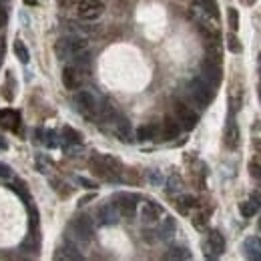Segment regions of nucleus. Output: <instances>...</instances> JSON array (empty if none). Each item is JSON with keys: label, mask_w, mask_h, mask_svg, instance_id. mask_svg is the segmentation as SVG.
<instances>
[{"label": "nucleus", "mask_w": 261, "mask_h": 261, "mask_svg": "<svg viewBox=\"0 0 261 261\" xmlns=\"http://www.w3.org/2000/svg\"><path fill=\"white\" fill-rule=\"evenodd\" d=\"M89 165L91 171L105 181H119L123 175V163L113 155H95Z\"/></svg>", "instance_id": "1"}, {"label": "nucleus", "mask_w": 261, "mask_h": 261, "mask_svg": "<svg viewBox=\"0 0 261 261\" xmlns=\"http://www.w3.org/2000/svg\"><path fill=\"white\" fill-rule=\"evenodd\" d=\"M55 53L61 61L79 59L83 55H89V42L83 36H63L55 44Z\"/></svg>", "instance_id": "2"}, {"label": "nucleus", "mask_w": 261, "mask_h": 261, "mask_svg": "<svg viewBox=\"0 0 261 261\" xmlns=\"http://www.w3.org/2000/svg\"><path fill=\"white\" fill-rule=\"evenodd\" d=\"M187 93H189V97L193 98L195 105H199V107H207V105L215 98V87L209 85L203 76H195V79L189 81V85H187Z\"/></svg>", "instance_id": "3"}, {"label": "nucleus", "mask_w": 261, "mask_h": 261, "mask_svg": "<svg viewBox=\"0 0 261 261\" xmlns=\"http://www.w3.org/2000/svg\"><path fill=\"white\" fill-rule=\"evenodd\" d=\"M100 98L93 93V91H79L74 93V105H76V111L87 117V119H95L98 115V109H100Z\"/></svg>", "instance_id": "4"}, {"label": "nucleus", "mask_w": 261, "mask_h": 261, "mask_svg": "<svg viewBox=\"0 0 261 261\" xmlns=\"http://www.w3.org/2000/svg\"><path fill=\"white\" fill-rule=\"evenodd\" d=\"M201 76L209 83V85H213L215 89L221 85V81H223V66H221V61H215V59H211V57H205V61L201 63Z\"/></svg>", "instance_id": "5"}, {"label": "nucleus", "mask_w": 261, "mask_h": 261, "mask_svg": "<svg viewBox=\"0 0 261 261\" xmlns=\"http://www.w3.org/2000/svg\"><path fill=\"white\" fill-rule=\"evenodd\" d=\"M203 249H205V255L209 259L221 257L223 251H225V237L221 235V231H217V229L209 231V235H207V239L203 243Z\"/></svg>", "instance_id": "6"}, {"label": "nucleus", "mask_w": 261, "mask_h": 261, "mask_svg": "<svg viewBox=\"0 0 261 261\" xmlns=\"http://www.w3.org/2000/svg\"><path fill=\"white\" fill-rule=\"evenodd\" d=\"M70 229H72L74 237H76L79 241H83V243H89V241L93 239V233H95V225H93V221H91L89 215H79V217H74L72 223H70Z\"/></svg>", "instance_id": "7"}, {"label": "nucleus", "mask_w": 261, "mask_h": 261, "mask_svg": "<svg viewBox=\"0 0 261 261\" xmlns=\"http://www.w3.org/2000/svg\"><path fill=\"white\" fill-rule=\"evenodd\" d=\"M105 12V4L100 0H79L76 14L81 20H97Z\"/></svg>", "instance_id": "8"}, {"label": "nucleus", "mask_w": 261, "mask_h": 261, "mask_svg": "<svg viewBox=\"0 0 261 261\" xmlns=\"http://www.w3.org/2000/svg\"><path fill=\"white\" fill-rule=\"evenodd\" d=\"M175 117L181 123V127L187 130L195 129V125L199 123V115H197L187 102H181V100L175 102Z\"/></svg>", "instance_id": "9"}, {"label": "nucleus", "mask_w": 261, "mask_h": 261, "mask_svg": "<svg viewBox=\"0 0 261 261\" xmlns=\"http://www.w3.org/2000/svg\"><path fill=\"white\" fill-rule=\"evenodd\" d=\"M137 201H139V197L133 193H117L115 195V205H117L119 213L127 219H133L137 215Z\"/></svg>", "instance_id": "10"}, {"label": "nucleus", "mask_w": 261, "mask_h": 261, "mask_svg": "<svg viewBox=\"0 0 261 261\" xmlns=\"http://www.w3.org/2000/svg\"><path fill=\"white\" fill-rule=\"evenodd\" d=\"M233 113H235V111L229 113L225 133H223V143H225V147H227L229 151H235V149L239 147V127H237V123H235Z\"/></svg>", "instance_id": "11"}, {"label": "nucleus", "mask_w": 261, "mask_h": 261, "mask_svg": "<svg viewBox=\"0 0 261 261\" xmlns=\"http://www.w3.org/2000/svg\"><path fill=\"white\" fill-rule=\"evenodd\" d=\"M163 207L159 203H155V201H145L141 205V217H143L145 223H157L163 217Z\"/></svg>", "instance_id": "12"}, {"label": "nucleus", "mask_w": 261, "mask_h": 261, "mask_svg": "<svg viewBox=\"0 0 261 261\" xmlns=\"http://www.w3.org/2000/svg\"><path fill=\"white\" fill-rule=\"evenodd\" d=\"M119 217H121V213H119V209H117L115 203H107V205L98 207L97 219L100 225H115L119 221Z\"/></svg>", "instance_id": "13"}, {"label": "nucleus", "mask_w": 261, "mask_h": 261, "mask_svg": "<svg viewBox=\"0 0 261 261\" xmlns=\"http://www.w3.org/2000/svg\"><path fill=\"white\" fill-rule=\"evenodd\" d=\"M83 83V76H81V70L79 66L68 65L63 68V85H65L68 91H76Z\"/></svg>", "instance_id": "14"}, {"label": "nucleus", "mask_w": 261, "mask_h": 261, "mask_svg": "<svg viewBox=\"0 0 261 261\" xmlns=\"http://www.w3.org/2000/svg\"><path fill=\"white\" fill-rule=\"evenodd\" d=\"M243 253L247 259L259 261L261 259V239L259 237H247L243 243Z\"/></svg>", "instance_id": "15"}, {"label": "nucleus", "mask_w": 261, "mask_h": 261, "mask_svg": "<svg viewBox=\"0 0 261 261\" xmlns=\"http://www.w3.org/2000/svg\"><path fill=\"white\" fill-rule=\"evenodd\" d=\"M181 129H183V127H181V123L177 121V117H165L161 135H163L165 141H171V139H177V137H179Z\"/></svg>", "instance_id": "16"}, {"label": "nucleus", "mask_w": 261, "mask_h": 261, "mask_svg": "<svg viewBox=\"0 0 261 261\" xmlns=\"http://www.w3.org/2000/svg\"><path fill=\"white\" fill-rule=\"evenodd\" d=\"M115 135H117L119 141H123V143H130V141H133V127H130V123L125 117H119V119L115 121Z\"/></svg>", "instance_id": "17"}, {"label": "nucleus", "mask_w": 261, "mask_h": 261, "mask_svg": "<svg viewBox=\"0 0 261 261\" xmlns=\"http://www.w3.org/2000/svg\"><path fill=\"white\" fill-rule=\"evenodd\" d=\"M38 247H40V237H38V227H29V235H27V239L20 243V249L22 251H29V253H34V251H38Z\"/></svg>", "instance_id": "18"}, {"label": "nucleus", "mask_w": 261, "mask_h": 261, "mask_svg": "<svg viewBox=\"0 0 261 261\" xmlns=\"http://www.w3.org/2000/svg\"><path fill=\"white\" fill-rule=\"evenodd\" d=\"M195 6L205 18H213V20L219 18V8H217L215 0H197Z\"/></svg>", "instance_id": "19"}, {"label": "nucleus", "mask_w": 261, "mask_h": 261, "mask_svg": "<svg viewBox=\"0 0 261 261\" xmlns=\"http://www.w3.org/2000/svg\"><path fill=\"white\" fill-rule=\"evenodd\" d=\"M20 123V117L16 111L12 109H2L0 111V127H6V129H16V125Z\"/></svg>", "instance_id": "20"}, {"label": "nucleus", "mask_w": 261, "mask_h": 261, "mask_svg": "<svg viewBox=\"0 0 261 261\" xmlns=\"http://www.w3.org/2000/svg\"><path fill=\"white\" fill-rule=\"evenodd\" d=\"M155 135H157V125H155V123L141 125V127L137 129V133H135L137 141H141V143H145V141H153V139H155Z\"/></svg>", "instance_id": "21"}, {"label": "nucleus", "mask_w": 261, "mask_h": 261, "mask_svg": "<svg viewBox=\"0 0 261 261\" xmlns=\"http://www.w3.org/2000/svg\"><path fill=\"white\" fill-rule=\"evenodd\" d=\"M55 259H66V261H81L83 259V255L76 251V247H72V245H65V247H61L57 253H55Z\"/></svg>", "instance_id": "22"}, {"label": "nucleus", "mask_w": 261, "mask_h": 261, "mask_svg": "<svg viewBox=\"0 0 261 261\" xmlns=\"http://www.w3.org/2000/svg\"><path fill=\"white\" fill-rule=\"evenodd\" d=\"M14 55H16V59L22 65H29L31 63V53H29V48H27V44L22 40H16L14 42Z\"/></svg>", "instance_id": "23"}, {"label": "nucleus", "mask_w": 261, "mask_h": 261, "mask_svg": "<svg viewBox=\"0 0 261 261\" xmlns=\"http://www.w3.org/2000/svg\"><path fill=\"white\" fill-rule=\"evenodd\" d=\"M167 259H191V253L187 247L183 245H173L169 251H167Z\"/></svg>", "instance_id": "24"}, {"label": "nucleus", "mask_w": 261, "mask_h": 261, "mask_svg": "<svg viewBox=\"0 0 261 261\" xmlns=\"http://www.w3.org/2000/svg\"><path fill=\"white\" fill-rule=\"evenodd\" d=\"M63 139L68 145H81L83 143V135L79 130H74L72 127H65L63 129Z\"/></svg>", "instance_id": "25"}, {"label": "nucleus", "mask_w": 261, "mask_h": 261, "mask_svg": "<svg viewBox=\"0 0 261 261\" xmlns=\"http://www.w3.org/2000/svg\"><path fill=\"white\" fill-rule=\"evenodd\" d=\"M195 205H197V199L191 195H181L177 199V207H179L181 213H189V209H193Z\"/></svg>", "instance_id": "26"}, {"label": "nucleus", "mask_w": 261, "mask_h": 261, "mask_svg": "<svg viewBox=\"0 0 261 261\" xmlns=\"http://www.w3.org/2000/svg\"><path fill=\"white\" fill-rule=\"evenodd\" d=\"M257 209H259V207H257V203H255V201H251V199H249V201L239 203V211H241V215H243V217H253V215L257 213Z\"/></svg>", "instance_id": "27"}, {"label": "nucleus", "mask_w": 261, "mask_h": 261, "mask_svg": "<svg viewBox=\"0 0 261 261\" xmlns=\"http://www.w3.org/2000/svg\"><path fill=\"white\" fill-rule=\"evenodd\" d=\"M173 231H175V221H173L171 217H167L163 221V225H161V229H159V235H161L163 239H167V237L173 235Z\"/></svg>", "instance_id": "28"}, {"label": "nucleus", "mask_w": 261, "mask_h": 261, "mask_svg": "<svg viewBox=\"0 0 261 261\" xmlns=\"http://www.w3.org/2000/svg\"><path fill=\"white\" fill-rule=\"evenodd\" d=\"M227 24L231 31L239 29V12L235 8H227Z\"/></svg>", "instance_id": "29"}, {"label": "nucleus", "mask_w": 261, "mask_h": 261, "mask_svg": "<svg viewBox=\"0 0 261 261\" xmlns=\"http://www.w3.org/2000/svg\"><path fill=\"white\" fill-rule=\"evenodd\" d=\"M227 48L233 53V55H237V53H241L243 50V46H241V42H239V38L235 36V34L231 33L227 34Z\"/></svg>", "instance_id": "30"}, {"label": "nucleus", "mask_w": 261, "mask_h": 261, "mask_svg": "<svg viewBox=\"0 0 261 261\" xmlns=\"http://www.w3.org/2000/svg\"><path fill=\"white\" fill-rule=\"evenodd\" d=\"M44 137H46V139H44V145H46V147L55 149V147H59V145H61L57 130H46V133H44Z\"/></svg>", "instance_id": "31"}, {"label": "nucleus", "mask_w": 261, "mask_h": 261, "mask_svg": "<svg viewBox=\"0 0 261 261\" xmlns=\"http://www.w3.org/2000/svg\"><path fill=\"white\" fill-rule=\"evenodd\" d=\"M0 179H4V181H14V171H12L10 165L0 163Z\"/></svg>", "instance_id": "32"}, {"label": "nucleus", "mask_w": 261, "mask_h": 261, "mask_svg": "<svg viewBox=\"0 0 261 261\" xmlns=\"http://www.w3.org/2000/svg\"><path fill=\"white\" fill-rule=\"evenodd\" d=\"M249 175L253 177V179H257V181H261V165L259 163H249Z\"/></svg>", "instance_id": "33"}, {"label": "nucleus", "mask_w": 261, "mask_h": 261, "mask_svg": "<svg viewBox=\"0 0 261 261\" xmlns=\"http://www.w3.org/2000/svg\"><path fill=\"white\" fill-rule=\"evenodd\" d=\"M8 22V10L4 6H0V29H4Z\"/></svg>", "instance_id": "34"}, {"label": "nucleus", "mask_w": 261, "mask_h": 261, "mask_svg": "<svg viewBox=\"0 0 261 261\" xmlns=\"http://www.w3.org/2000/svg\"><path fill=\"white\" fill-rule=\"evenodd\" d=\"M193 223H195V227H203V225H205V223H207V217H205V215H203V213H201V215H197L195 219H193Z\"/></svg>", "instance_id": "35"}, {"label": "nucleus", "mask_w": 261, "mask_h": 261, "mask_svg": "<svg viewBox=\"0 0 261 261\" xmlns=\"http://www.w3.org/2000/svg\"><path fill=\"white\" fill-rule=\"evenodd\" d=\"M76 181H79V183H81V185H85V187H87V189H95V187H97V185H95V183H93V181H89V179H85V177H79V179H76Z\"/></svg>", "instance_id": "36"}, {"label": "nucleus", "mask_w": 261, "mask_h": 261, "mask_svg": "<svg viewBox=\"0 0 261 261\" xmlns=\"http://www.w3.org/2000/svg\"><path fill=\"white\" fill-rule=\"evenodd\" d=\"M251 201H255V203H257V207H261V193H259V191L251 193Z\"/></svg>", "instance_id": "37"}, {"label": "nucleus", "mask_w": 261, "mask_h": 261, "mask_svg": "<svg viewBox=\"0 0 261 261\" xmlns=\"http://www.w3.org/2000/svg\"><path fill=\"white\" fill-rule=\"evenodd\" d=\"M253 149L257 155H261V139H253Z\"/></svg>", "instance_id": "38"}, {"label": "nucleus", "mask_w": 261, "mask_h": 261, "mask_svg": "<svg viewBox=\"0 0 261 261\" xmlns=\"http://www.w3.org/2000/svg\"><path fill=\"white\" fill-rule=\"evenodd\" d=\"M8 149V143H6V139L0 135V151H6Z\"/></svg>", "instance_id": "39"}, {"label": "nucleus", "mask_w": 261, "mask_h": 261, "mask_svg": "<svg viewBox=\"0 0 261 261\" xmlns=\"http://www.w3.org/2000/svg\"><path fill=\"white\" fill-rule=\"evenodd\" d=\"M4 48H6V42H4V36L0 34V57H4Z\"/></svg>", "instance_id": "40"}, {"label": "nucleus", "mask_w": 261, "mask_h": 261, "mask_svg": "<svg viewBox=\"0 0 261 261\" xmlns=\"http://www.w3.org/2000/svg\"><path fill=\"white\" fill-rule=\"evenodd\" d=\"M24 4H29V6H34V4H36V0H24Z\"/></svg>", "instance_id": "41"}, {"label": "nucleus", "mask_w": 261, "mask_h": 261, "mask_svg": "<svg viewBox=\"0 0 261 261\" xmlns=\"http://www.w3.org/2000/svg\"><path fill=\"white\" fill-rule=\"evenodd\" d=\"M243 2H245V4H253L255 0H243Z\"/></svg>", "instance_id": "42"}, {"label": "nucleus", "mask_w": 261, "mask_h": 261, "mask_svg": "<svg viewBox=\"0 0 261 261\" xmlns=\"http://www.w3.org/2000/svg\"><path fill=\"white\" fill-rule=\"evenodd\" d=\"M6 2H8V0H0V6H4V4H6Z\"/></svg>", "instance_id": "43"}, {"label": "nucleus", "mask_w": 261, "mask_h": 261, "mask_svg": "<svg viewBox=\"0 0 261 261\" xmlns=\"http://www.w3.org/2000/svg\"><path fill=\"white\" fill-rule=\"evenodd\" d=\"M257 227H259V231H261V219L257 221Z\"/></svg>", "instance_id": "44"}, {"label": "nucleus", "mask_w": 261, "mask_h": 261, "mask_svg": "<svg viewBox=\"0 0 261 261\" xmlns=\"http://www.w3.org/2000/svg\"><path fill=\"white\" fill-rule=\"evenodd\" d=\"M259 97H261V93H259Z\"/></svg>", "instance_id": "45"}]
</instances>
